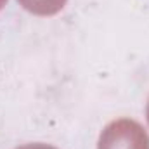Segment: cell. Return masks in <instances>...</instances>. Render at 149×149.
<instances>
[{
	"instance_id": "cell-5",
	"label": "cell",
	"mask_w": 149,
	"mask_h": 149,
	"mask_svg": "<svg viewBox=\"0 0 149 149\" xmlns=\"http://www.w3.org/2000/svg\"><path fill=\"white\" fill-rule=\"evenodd\" d=\"M5 3H7V0H0V10L3 9V5H5Z\"/></svg>"
},
{
	"instance_id": "cell-2",
	"label": "cell",
	"mask_w": 149,
	"mask_h": 149,
	"mask_svg": "<svg viewBox=\"0 0 149 149\" xmlns=\"http://www.w3.org/2000/svg\"><path fill=\"white\" fill-rule=\"evenodd\" d=\"M23 9L35 16H54L63 10L68 0H17Z\"/></svg>"
},
{
	"instance_id": "cell-1",
	"label": "cell",
	"mask_w": 149,
	"mask_h": 149,
	"mask_svg": "<svg viewBox=\"0 0 149 149\" xmlns=\"http://www.w3.org/2000/svg\"><path fill=\"white\" fill-rule=\"evenodd\" d=\"M97 149H149V135L139 121L120 118L104 127Z\"/></svg>"
},
{
	"instance_id": "cell-3",
	"label": "cell",
	"mask_w": 149,
	"mask_h": 149,
	"mask_svg": "<svg viewBox=\"0 0 149 149\" xmlns=\"http://www.w3.org/2000/svg\"><path fill=\"white\" fill-rule=\"evenodd\" d=\"M16 149H57L50 144H43V142H35V144H24V146H19Z\"/></svg>"
},
{
	"instance_id": "cell-4",
	"label": "cell",
	"mask_w": 149,
	"mask_h": 149,
	"mask_svg": "<svg viewBox=\"0 0 149 149\" xmlns=\"http://www.w3.org/2000/svg\"><path fill=\"white\" fill-rule=\"evenodd\" d=\"M146 116H148V123H149V99H148V108H146Z\"/></svg>"
}]
</instances>
